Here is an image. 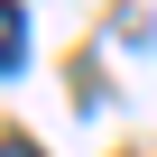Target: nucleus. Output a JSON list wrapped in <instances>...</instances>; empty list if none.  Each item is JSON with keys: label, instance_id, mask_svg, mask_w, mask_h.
Segmentation results:
<instances>
[{"label": "nucleus", "instance_id": "nucleus-1", "mask_svg": "<svg viewBox=\"0 0 157 157\" xmlns=\"http://www.w3.org/2000/svg\"><path fill=\"white\" fill-rule=\"evenodd\" d=\"M0 65H28V10H19V0H10V10H0Z\"/></svg>", "mask_w": 157, "mask_h": 157}, {"label": "nucleus", "instance_id": "nucleus-2", "mask_svg": "<svg viewBox=\"0 0 157 157\" xmlns=\"http://www.w3.org/2000/svg\"><path fill=\"white\" fill-rule=\"evenodd\" d=\"M0 157H37V139L28 129H0Z\"/></svg>", "mask_w": 157, "mask_h": 157}]
</instances>
